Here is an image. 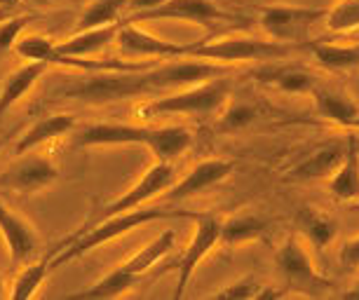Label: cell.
<instances>
[{
    "label": "cell",
    "mask_w": 359,
    "mask_h": 300,
    "mask_svg": "<svg viewBox=\"0 0 359 300\" xmlns=\"http://www.w3.org/2000/svg\"><path fill=\"white\" fill-rule=\"evenodd\" d=\"M169 218H198L195 211H184V209H130L123 211V214L115 216H106L99 218L97 223L90 225L87 230H80V233L71 235L69 240L57 244V256H54V268L64 263H71L73 258H80L90 251L104 247V244L118 240L127 233H132L134 228H141V225H148L153 221H169Z\"/></svg>",
    "instance_id": "1"
},
{
    "label": "cell",
    "mask_w": 359,
    "mask_h": 300,
    "mask_svg": "<svg viewBox=\"0 0 359 300\" xmlns=\"http://www.w3.org/2000/svg\"><path fill=\"white\" fill-rule=\"evenodd\" d=\"M275 265L282 277L284 293H298V296H329L334 291V282L324 277L317 265L313 263V256L303 242V237L294 233L282 242V247L275 251Z\"/></svg>",
    "instance_id": "2"
},
{
    "label": "cell",
    "mask_w": 359,
    "mask_h": 300,
    "mask_svg": "<svg viewBox=\"0 0 359 300\" xmlns=\"http://www.w3.org/2000/svg\"><path fill=\"white\" fill-rule=\"evenodd\" d=\"M228 83L221 78L207 80V83L184 87L162 94L160 99L141 104L139 111L151 118V115H198V118H209L214 113H221L228 104Z\"/></svg>",
    "instance_id": "3"
},
{
    "label": "cell",
    "mask_w": 359,
    "mask_h": 300,
    "mask_svg": "<svg viewBox=\"0 0 359 300\" xmlns=\"http://www.w3.org/2000/svg\"><path fill=\"white\" fill-rule=\"evenodd\" d=\"M301 45L277 43V40H259V38H221L209 43L188 45V57L214 61V64H242V61H275L289 57Z\"/></svg>",
    "instance_id": "4"
},
{
    "label": "cell",
    "mask_w": 359,
    "mask_h": 300,
    "mask_svg": "<svg viewBox=\"0 0 359 300\" xmlns=\"http://www.w3.org/2000/svg\"><path fill=\"white\" fill-rule=\"evenodd\" d=\"M327 8H303V5H263L259 8V26L277 43L303 45L301 40L310 29L324 22Z\"/></svg>",
    "instance_id": "5"
},
{
    "label": "cell",
    "mask_w": 359,
    "mask_h": 300,
    "mask_svg": "<svg viewBox=\"0 0 359 300\" xmlns=\"http://www.w3.org/2000/svg\"><path fill=\"white\" fill-rule=\"evenodd\" d=\"M141 71H101L87 83H80L71 90H66V97L85 101V104H108V101H123L132 97H144V85H141Z\"/></svg>",
    "instance_id": "6"
},
{
    "label": "cell",
    "mask_w": 359,
    "mask_h": 300,
    "mask_svg": "<svg viewBox=\"0 0 359 300\" xmlns=\"http://www.w3.org/2000/svg\"><path fill=\"white\" fill-rule=\"evenodd\" d=\"M221 244V218L214 214H198L195 218V233L188 242V247L181 254L176 270V291L174 298H184L186 289L191 284V277L195 275L198 265L205 261L209 251H214Z\"/></svg>",
    "instance_id": "7"
},
{
    "label": "cell",
    "mask_w": 359,
    "mask_h": 300,
    "mask_svg": "<svg viewBox=\"0 0 359 300\" xmlns=\"http://www.w3.org/2000/svg\"><path fill=\"white\" fill-rule=\"evenodd\" d=\"M59 179V169L54 160L45 153H24L0 172V190L31 195Z\"/></svg>",
    "instance_id": "8"
},
{
    "label": "cell",
    "mask_w": 359,
    "mask_h": 300,
    "mask_svg": "<svg viewBox=\"0 0 359 300\" xmlns=\"http://www.w3.org/2000/svg\"><path fill=\"white\" fill-rule=\"evenodd\" d=\"M155 19H176V22H188L212 29L221 22H240L242 17L226 12L214 0H167L160 8L139 12V15L127 17L125 22H155Z\"/></svg>",
    "instance_id": "9"
},
{
    "label": "cell",
    "mask_w": 359,
    "mask_h": 300,
    "mask_svg": "<svg viewBox=\"0 0 359 300\" xmlns=\"http://www.w3.org/2000/svg\"><path fill=\"white\" fill-rule=\"evenodd\" d=\"M174 181V167L172 162H160L155 160V165H151L144 172V176L134 183V186L127 190L125 195L115 197L113 202H108L104 211H101V218L106 216H115V214H123V211L137 209L141 204H146L151 197L162 195L165 190L172 186Z\"/></svg>",
    "instance_id": "10"
},
{
    "label": "cell",
    "mask_w": 359,
    "mask_h": 300,
    "mask_svg": "<svg viewBox=\"0 0 359 300\" xmlns=\"http://www.w3.org/2000/svg\"><path fill=\"white\" fill-rule=\"evenodd\" d=\"M0 237L5 242V249L10 254V261L15 265L29 263L38 254L40 235L33 228L31 221L19 216L8 202L0 197Z\"/></svg>",
    "instance_id": "11"
},
{
    "label": "cell",
    "mask_w": 359,
    "mask_h": 300,
    "mask_svg": "<svg viewBox=\"0 0 359 300\" xmlns=\"http://www.w3.org/2000/svg\"><path fill=\"white\" fill-rule=\"evenodd\" d=\"M120 52L127 57H153L155 61L188 57V45L172 43V40L158 38L153 33L144 31L134 22H120L118 36H115Z\"/></svg>",
    "instance_id": "12"
},
{
    "label": "cell",
    "mask_w": 359,
    "mask_h": 300,
    "mask_svg": "<svg viewBox=\"0 0 359 300\" xmlns=\"http://www.w3.org/2000/svg\"><path fill=\"white\" fill-rule=\"evenodd\" d=\"M235 165L230 160H223V158H209V160H202L198 162L191 172H188L184 179H181L176 186L167 188L165 200L169 202H181V200H188L193 195H200L205 190L219 186L221 181H226L230 174H233Z\"/></svg>",
    "instance_id": "13"
},
{
    "label": "cell",
    "mask_w": 359,
    "mask_h": 300,
    "mask_svg": "<svg viewBox=\"0 0 359 300\" xmlns=\"http://www.w3.org/2000/svg\"><path fill=\"white\" fill-rule=\"evenodd\" d=\"M310 97H313L315 113L338 127L350 129L352 120L359 113V101H355V97L341 85H327L317 80V85L310 90Z\"/></svg>",
    "instance_id": "14"
},
{
    "label": "cell",
    "mask_w": 359,
    "mask_h": 300,
    "mask_svg": "<svg viewBox=\"0 0 359 300\" xmlns=\"http://www.w3.org/2000/svg\"><path fill=\"white\" fill-rule=\"evenodd\" d=\"M151 129L127 122H97L80 129L78 146H146Z\"/></svg>",
    "instance_id": "15"
},
{
    "label": "cell",
    "mask_w": 359,
    "mask_h": 300,
    "mask_svg": "<svg viewBox=\"0 0 359 300\" xmlns=\"http://www.w3.org/2000/svg\"><path fill=\"white\" fill-rule=\"evenodd\" d=\"M118 29H120V22L104 24V26H94V29L76 31L69 40H64V43H57V47H54V54H57L54 64H62L64 59L90 57V54L104 50V47L115 43Z\"/></svg>",
    "instance_id": "16"
},
{
    "label": "cell",
    "mask_w": 359,
    "mask_h": 300,
    "mask_svg": "<svg viewBox=\"0 0 359 300\" xmlns=\"http://www.w3.org/2000/svg\"><path fill=\"white\" fill-rule=\"evenodd\" d=\"M329 193L338 202L359 200V139L350 134L345 139V155L341 165L329 176Z\"/></svg>",
    "instance_id": "17"
},
{
    "label": "cell",
    "mask_w": 359,
    "mask_h": 300,
    "mask_svg": "<svg viewBox=\"0 0 359 300\" xmlns=\"http://www.w3.org/2000/svg\"><path fill=\"white\" fill-rule=\"evenodd\" d=\"M296 228L303 242L310 244L315 251H324L336 242L338 237V223L324 211L315 207H303L296 214Z\"/></svg>",
    "instance_id": "18"
},
{
    "label": "cell",
    "mask_w": 359,
    "mask_h": 300,
    "mask_svg": "<svg viewBox=\"0 0 359 300\" xmlns=\"http://www.w3.org/2000/svg\"><path fill=\"white\" fill-rule=\"evenodd\" d=\"M345 155V141H334L322 146L320 150H315L310 158H306L301 165H296L289 172L287 179L289 181H320V179H329L331 174L336 172L338 165H341Z\"/></svg>",
    "instance_id": "19"
},
{
    "label": "cell",
    "mask_w": 359,
    "mask_h": 300,
    "mask_svg": "<svg viewBox=\"0 0 359 300\" xmlns=\"http://www.w3.org/2000/svg\"><path fill=\"white\" fill-rule=\"evenodd\" d=\"M73 129H76V118L69 113H57V115H50V118L38 120L36 125L26 129L22 134V139L17 141L15 155L29 153V150L43 146V143H50L54 139H59V136L71 134Z\"/></svg>",
    "instance_id": "20"
},
{
    "label": "cell",
    "mask_w": 359,
    "mask_h": 300,
    "mask_svg": "<svg viewBox=\"0 0 359 300\" xmlns=\"http://www.w3.org/2000/svg\"><path fill=\"white\" fill-rule=\"evenodd\" d=\"M261 83L266 85H273L277 90L282 92H289V94H310V90L317 85V75L306 71L301 66H266V68H259L254 73Z\"/></svg>",
    "instance_id": "21"
},
{
    "label": "cell",
    "mask_w": 359,
    "mask_h": 300,
    "mask_svg": "<svg viewBox=\"0 0 359 300\" xmlns=\"http://www.w3.org/2000/svg\"><path fill=\"white\" fill-rule=\"evenodd\" d=\"M47 66L50 64H45V61H26L22 68H17V71L5 80L3 90H0V118H3L19 99L26 97V92H31V87L45 75Z\"/></svg>",
    "instance_id": "22"
},
{
    "label": "cell",
    "mask_w": 359,
    "mask_h": 300,
    "mask_svg": "<svg viewBox=\"0 0 359 300\" xmlns=\"http://www.w3.org/2000/svg\"><path fill=\"white\" fill-rule=\"evenodd\" d=\"M191 143L193 134L186 127H153L146 148L155 155V160L172 162L179 155H184L191 148Z\"/></svg>",
    "instance_id": "23"
},
{
    "label": "cell",
    "mask_w": 359,
    "mask_h": 300,
    "mask_svg": "<svg viewBox=\"0 0 359 300\" xmlns=\"http://www.w3.org/2000/svg\"><path fill=\"white\" fill-rule=\"evenodd\" d=\"M317 64L334 73H350L359 71V43L338 45V43H313L306 45Z\"/></svg>",
    "instance_id": "24"
},
{
    "label": "cell",
    "mask_w": 359,
    "mask_h": 300,
    "mask_svg": "<svg viewBox=\"0 0 359 300\" xmlns=\"http://www.w3.org/2000/svg\"><path fill=\"white\" fill-rule=\"evenodd\" d=\"M57 251L59 249L54 247L45 258H40V261H36V263H29L24 270H19V275L15 277V282H12V289H10L8 296L12 300H26V298L36 296L40 284L50 277L52 270H57L54 268V256H57Z\"/></svg>",
    "instance_id": "25"
},
{
    "label": "cell",
    "mask_w": 359,
    "mask_h": 300,
    "mask_svg": "<svg viewBox=\"0 0 359 300\" xmlns=\"http://www.w3.org/2000/svg\"><path fill=\"white\" fill-rule=\"evenodd\" d=\"M174 244H176V235L172 233V230H165V233L155 237L148 247L141 249L139 254H134L132 258H127L125 263H120V268H123L125 272H130L132 277L139 279L151 268H155V265H158L162 258L174 249Z\"/></svg>",
    "instance_id": "26"
},
{
    "label": "cell",
    "mask_w": 359,
    "mask_h": 300,
    "mask_svg": "<svg viewBox=\"0 0 359 300\" xmlns=\"http://www.w3.org/2000/svg\"><path fill=\"white\" fill-rule=\"evenodd\" d=\"M268 230V221L261 216L242 214L221 221V244L223 247H240V244L254 242Z\"/></svg>",
    "instance_id": "27"
},
{
    "label": "cell",
    "mask_w": 359,
    "mask_h": 300,
    "mask_svg": "<svg viewBox=\"0 0 359 300\" xmlns=\"http://www.w3.org/2000/svg\"><path fill=\"white\" fill-rule=\"evenodd\" d=\"M137 284V277H132L130 272H125L123 268H115L108 272L106 277H101L99 282H94L87 289L71 293V298H85V300H113L120 298L123 293H127L132 286Z\"/></svg>",
    "instance_id": "28"
},
{
    "label": "cell",
    "mask_w": 359,
    "mask_h": 300,
    "mask_svg": "<svg viewBox=\"0 0 359 300\" xmlns=\"http://www.w3.org/2000/svg\"><path fill=\"white\" fill-rule=\"evenodd\" d=\"M322 24L331 33L359 31V0H338L334 8H327V17Z\"/></svg>",
    "instance_id": "29"
},
{
    "label": "cell",
    "mask_w": 359,
    "mask_h": 300,
    "mask_svg": "<svg viewBox=\"0 0 359 300\" xmlns=\"http://www.w3.org/2000/svg\"><path fill=\"white\" fill-rule=\"evenodd\" d=\"M54 47L57 43H52L50 38L38 36V33H19V38L15 40L12 50H15L19 57L29 59V61H45V64H54L57 54H54Z\"/></svg>",
    "instance_id": "30"
},
{
    "label": "cell",
    "mask_w": 359,
    "mask_h": 300,
    "mask_svg": "<svg viewBox=\"0 0 359 300\" xmlns=\"http://www.w3.org/2000/svg\"><path fill=\"white\" fill-rule=\"evenodd\" d=\"M259 108L254 104H247V101H237L230 108H226L219 115V129L221 132H237V129H245L252 122L259 118Z\"/></svg>",
    "instance_id": "31"
},
{
    "label": "cell",
    "mask_w": 359,
    "mask_h": 300,
    "mask_svg": "<svg viewBox=\"0 0 359 300\" xmlns=\"http://www.w3.org/2000/svg\"><path fill=\"white\" fill-rule=\"evenodd\" d=\"M261 286L263 284L256 282V277L249 275L245 279H237V282L226 286L223 291H216L212 298H219V300H256Z\"/></svg>",
    "instance_id": "32"
},
{
    "label": "cell",
    "mask_w": 359,
    "mask_h": 300,
    "mask_svg": "<svg viewBox=\"0 0 359 300\" xmlns=\"http://www.w3.org/2000/svg\"><path fill=\"white\" fill-rule=\"evenodd\" d=\"M336 258L345 272H359V235L348 237L345 242H341Z\"/></svg>",
    "instance_id": "33"
},
{
    "label": "cell",
    "mask_w": 359,
    "mask_h": 300,
    "mask_svg": "<svg viewBox=\"0 0 359 300\" xmlns=\"http://www.w3.org/2000/svg\"><path fill=\"white\" fill-rule=\"evenodd\" d=\"M26 22L24 19H10V22L0 24V52L8 54L15 45V40L19 38V33L24 31Z\"/></svg>",
    "instance_id": "34"
},
{
    "label": "cell",
    "mask_w": 359,
    "mask_h": 300,
    "mask_svg": "<svg viewBox=\"0 0 359 300\" xmlns=\"http://www.w3.org/2000/svg\"><path fill=\"white\" fill-rule=\"evenodd\" d=\"M162 3H167V0H130L127 8L134 10V15H139V12H148V10L160 8Z\"/></svg>",
    "instance_id": "35"
},
{
    "label": "cell",
    "mask_w": 359,
    "mask_h": 300,
    "mask_svg": "<svg viewBox=\"0 0 359 300\" xmlns=\"http://www.w3.org/2000/svg\"><path fill=\"white\" fill-rule=\"evenodd\" d=\"M343 298H359V282L352 286V289L348 291H343Z\"/></svg>",
    "instance_id": "36"
},
{
    "label": "cell",
    "mask_w": 359,
    "mask_h": 300,
    "mask_svg": "<svg viewBox=\"0 0 359 300\" xmlns=\"http://www.w3.org/2000/svg\"><path fill=\"white\" fill-rule=\"evenodd\" d=\"M19 3H22V0H0V8L12 10V8H19Z\"/></svg>",
    "instance_id": "37"
},
{
    "label": "cell",
    "mask_w": 359,
    "mask_h": 300,
    "mask_svg": "<svg viewBox=\"0 0 359 300\" xmlns=\"http://www.w3.org/2000/svg\"><path fill=\"white\" fill-rule=\"evenodd\" d=\"M350 129H355V132H359V113L355 115V120H352V125H350Z\"/></svg>",
    "instance_id": "38"
},
{
    "label": "cell",
    "mask_w": 359,
    "mask_h": 300,
    "mask_svg": "<svg viewBox=\"0 0 359 300\" xmlns=\"http://www.w3.org/2000/svg\"><path fill=\"white\" fill-rule=\"evenodd\" d=\"M8 293H5V282H3V277H0V298H5Z\"/></svg>",
    "instance_id": "39"
},
{
    "label": "cell",
    "mask_w": 359,
    "mask_h": 300,
    "mask_svg": "<svg viewBox=\"0 0 359 300\" xmlns=\"http://www.w3.org/2000/svg\"><path fill=\"white\" fill-rule=\"evenodd\" d=\"M3 146H5V139H0V150H3Z\"/></svg>",
    "instance_id": "40"
},
{
    "label": "cell",
    "mask_w": 359,
    "mask_h": 300,
    "mask_svg": "<svg viewBox=\"0 0 359 300\" xmlns=\"http://www.w3.org/2000/svg\"><path fill=\"white\" fill-rule=\"evenodd\" d=\"M36 3H50V0H36Z\"/></svg>",
    "instance_id": "41"
},
{
    "label": "cell",
    "mask_w": 359,
    "mask_h": 300,
    "mask_svg": "<svg viewBox=\"0 0 359 300\" xmlns=\"http://www.w3.org/2000/svg\"><path fill=\"white\" fill-rule=\"evenodd\" d=\"M3 57H5V54H3V52H0V59H3Z\"/></svg>",
    "instance_id": "42"
},
{
    "label": "cell",
    "mask_w": 359,
    "mask_h": 300,
    "mask_svg": "<svg viewBox=\"0 0 359 300\" xmlns=\"http://www.w3.org/2000/svg\"><path fill=\"white\" fill-rule=\"evenodd\" d=\"M357 202H359V200H357Z\"/></svg>",
    "instance_id": "43"
}]
</instances>
